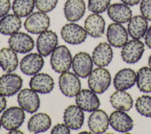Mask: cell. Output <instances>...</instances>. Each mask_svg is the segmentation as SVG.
<instances>
[{
	"mask_svg": "<svg viewBox=\"0 0 151 134\" xmlns=\"http://www.w3.org/2000/svg\"><path fill=\"white\" fill-rule=\"evenodd\" d=\"M72 57L68 48L64 45L57 47L51 53L50 64L58 73L68 71L72 65Z\"/></svg>",
	"mask_w": 151,
	"mask_h": 134,
	"instance_id": "cell-1",
	"label": "cell"
},
{
	"mask_svg": "<svg viewBox=\"0 0 151 134\" xmlns=\"http://www.w3.org/2000/svg\"><path fill=\"white\" fill-rule=\"evenodd\" d=\"M110 72L103 67H99L93 70L88 76V85L90 90L97 94L104 93L110 86Z\"/></svg>",
	"mask_w": 151,
	"mask_h": 134,
	"instance_id": "cell-2",
	"label": "cell"
},
{
	"mask_svg": "<svg viewBox=\"0 0 151 134\" xmlns=\"http://www.w3.org/2000/svg\"><path fill=\"white\" fill-rule=\"evenodd\" d=\"M50 25V17L41 11L31 14L24 22L25 30L33 34H40L47 31Z\"/></svg>",
	"mask_w": 151,
	"mask_h": 134,
	"instance_id": "cell-3",
	"label": "cell"
},
{
	"mask_svg": "<svg viewBox=\"0 0 151 134\" xmlns=\"http://www.w3.org/2000/svg\"><path fill=\"white\" fill-rule=\"evenodd\" d=\"M58 84L63 94L69 97L76 96L81 89V83L78 76L68 71L62 73L60 76Z\"/></svg>",
	"mask_w": 151,
	"mask_h": 134,
	"instance_id": "cell-4",
	"label": "cell"
},
{
	"mask_svg": "<svg viewBox=\"0 0 151 134\" xmlns=\"http://www.w3.org/2000/svg\"><path fill=\"white\" fill-rule=\"evenodd\" d=\"M25 119L24 110L20 107L12 106L6 109L1 116L2 126L8 130L18 129Z\"/></svg>",
	"mask_w": 151,
	"mask_h": 134,
	"instance_id": "cell-5",
	"label": "cell"
},
{
	"mask_svg": "<svg viewBox=\"0 0 151 134\" xmlns=\"http://www.w3.org/2000/svg\"><path fill=\"white\" fill-rule=\"evenodd\" d=\"M87 35L84 28L74 22L64 25L61 30V35L64 41L72 45L83 43L87 38Z\"/></svg>",
	"mask_w": 151,
	"mask_h": 134,
	"instance_id": "cell-6",
	"label": "cell"
},
{
	"mask_svg": "<svg viewBox=\"0 0 151 134\" xmlns=\"http://www.w3.org/2000/svg\"><path fill=\"white\" fill-rule=\"evenodd\" d=\"M144 51V44L139 40L133 39L127 41L122 47L121 57L124 62L134 64L142 58Z\"/></svg>",
	"mask_w": 151,
	"mask_h": 134,
	"instance_id": "cell-7",
	"label": "cell"
},
{
	"mask_svg": "<svg viewBox=\"0 0 151 134\" xmlns=\"http://www.w3.org/2000/svg\"><path fill=\"white\" fill-rule=\"evenodd\" d=\"M21 76L15 73H8L0 77V94L9 97L15 94L22 86Z\"/></svg>",
	"mask_w": 151,
	"mask_h": 134,
	"instance_id": "cell-8",
	"label": "cell"
},
{
	"mask_svg": "<svg viewBox=\"0 0 151 134\" xmlns=\"http://www.w3.org/2000/svg\"><path fill=\"white\" fill-rule=\"evenodd\" d=\"M71 66L74 73L77 76L86 78L92 71L93 61L88 53L79 52L74 56Z\"/></svg>",
	"mask_w": 151,
	"mask_h": 134,
	"instance_id": "cell-9",
	"label": "cell"
},
{
	"mask_svg": "<svg viewBox=\"0 0 151 134\" xmlns=\"http://www.w3.org/2000/svg\"><path fill=\"white\" fill-rule=\"evenodd\" d=\"M17 100L20 107L29 113L36 112L40 106V100L36 91L31 89H24L18 94Z\"/></svg>",
	"mask_w": 151,
	"mask_h": 134,
	"instance_id": "cell-10",
	"label": "cell"
},
{
	"mask_svg": "<svg viewBox=\"0 0 151 134\" xmlns=\"http://www.w3.org/2000/svg\"><path fill=\"white\" fill-rule=\"evenodd\" d=\"M8 44L16 53L25 54L31 51L34 47V41L28 34L17 32L11 35Z\"/></svg>",
	"mask_w": 151,
	"mask_h": 134,
	"instance_id": "cell-11",
	"label": "cell"
},
{
	"mask_svg": "<svg viewBox=\"0 0 151 134\" xmlns=\"http://www.w3.org/2000/svg\"><path fill=\"white\" fill-rule=\"evenodd\" d=\"M58 36L52 30H47L41 34L37 40V49L39 54L43 57H47L57 47Z\"/></svg>",
	"mask_w": 151,
	"mask_h": 134,
	"instance_id": "cell-12",
	"label": "cell"
},
{
	"mask_svg": "<svg viewBox=\"0 0 151 134\" xmlns=\"http://www.w3.org/2000/svg\"><path fill=\"white\" fill-rule=\"evenodd\" d=\"M107 39L109 44L116 48L123 47L128 41V33L121 24H110L107 28Z\"/></svg>",
	"mask_w": 151,
	"mask_h": 134,
	"instance_id": "cell-13",
	"label": "cell"
},
{
	"mask_svg": "<svg viewBox=\"0 0 151 134\" xmlns=\"http://www.w3.org/2000/svg\"><path fill=\"white\" fill-rule=\"evenodd\" d=\"M44 61L39 53H30L24 56L21 60V71L25 75L32 76L38 73L42 68Z\"/></svg>",
	"mask_w": 151,
	"mask_h": 134,
	"instance_id": "cell-14",
	"label": "cell"
},
{
	"mask_svg": "<svg viewBox=\"0 0 151 134\" xmlns=\"http://www.w3.org/2000/svg\"><path fill=\"white\" fill-rule=\"evenodd\" d=\"M76 102L83 111L92 112L100 106V100L96 93L89 89H83L76 95Z\"/></svg>",
	"mask_w": 151,
	"mask_h": 134,
	"instance_id": "cell-15",
	"label": "cell"
},
{
	"mask_svg": "<svg viewBox=\"0 0 151 134\" xmlns=\"http://www.w3.org/2000/svg\"><path fill=\"white\" fill-rule=\"evenodd\" d=\"M109 123L111 128L121 133L131 130L133 127V120L124 111L117 110L113 112L109 117Z\"/></svg>",
	"mask_w": 151,
	"mask_h": 134,
	"instance_id": "cell-16",
	"label": "cell"
},
{
	"mask_svg": "<svg viewBox=\"0 0 151 134\" xmlns=\"http://www.w3.org/2000/svg\"><path fill=\"white\" fill-rule=\"evenodd\" d=\"M63 119L65 123L70 129L78 130L84 123L83 110L77 105H70L65 109Z\"/></svg>",
	"mask_w": 151,
	"mask_h": 134,
	"instance_id": "cell-17",
	"label": "cell"
},
{
	"mask_svg": "<svg viewBox=\"0 0 151 134\" xmlns=\"http://www.w3.org/2000/svg\"><path fill=\"white\" fill-rule=\"evenodd\" d=\"M109 125V119L107 113L101 109H96L92 112L88 119V126L94 133L105 132Z\"/></svg>",
	"mask_w": 151,
	"mask_h": 134,
	"instance_id": "cell-18",
	"label": "cell"
},
{
	"mask_svg": "<svg viewBox=\"0 0 151 134\" xmlns=\"http://www.w3.org/2000/svg\"><path fill=\"white\" fill-rule=\"evenodd\" d=\"M105 21L99 14H90L84 21V29L87 33L93 38L103 36L105 30Z\"/></svg>",
	"mask_w": 151,
	"mask_h": 134,
	"instance_id": "cell-19",
	"label": "cell"
},
{
	"mask_svg": "<svg viewBox=\"0 0 151 134\" xmlns=\"http://www.w3.org/2000/svg\"><path fill=\"white\" fill-rule=\"evenodd\" d=\"M31 89L41 94L50 93L54 86L53 79L47 73H37L31 77L29 81Z\"/></svg>",
	"mask_w": 151,
	"mask_h": 134,
	"instance_id": "cell-20",
	"label": "cell"
},
{
	"mask_svg": "<svg viewBox=\"0 0 151 134\" xmlns=\"http://www.w3.org/2000/svg\"><path fill=\"white\" fill-rule=\"evenodd\" d=\"M136 81V74L129 68L119 70L113 79V85L116 90H126L133 87Z\"/></svg>",
	"mask_w": 151,
	"mask_h": 134,
	"instance_id": "cell-21",
	"label": "cell"
},
{
	"mask_svg": "<svg viewBox=\"0 0 151 134\" xmlns=\"http://www.w3.org/2000/svg\"><path fill=\"white\" fill-rule=\"evenodd\" d=\"M107 10L109 18L114 22L119 24L129 22L132 16V10L124 3L111 4Z\"/></svg>",
	"mask_w": 151,
	"mask_h": 134,
	"instance_id": "cell-22",
	"label": "cell"
},
{
	"mask_svg": "<svg viewBox=\"0 0 151 134\" xmlns=\"http://www.w3.org/2000/svg\"><path fill=\"white\" fill-rule=\"evenodd\" d=\"M113 53L110 44L106 42L100 43L94 48L92 59L95 65L103 67L110 64L113 58Z\"/></svg>",
	"mask_w": 151,
	"mask_h": 134,
	"instance_id": "cell-23",
	"label": "cell"
},
{
	"mask_svg": "<svg viewBox=\"0 0 151 134\" xmlns=\"http://www.w3.org/2000/svg\"><path fill=\"white\" fill-rule=\"evenodd\" d=\"M86 11V4L83 0H67L64 6L66 19L70 22L80 19Z\"/></svg>",
	"mask_w": 151,
	"mask_h": 134,
	"instance_id": "cell-24",
	"label": "cell"
},
{
	"mask_svg": "<svg viewBox=\"0 0 151 134\" xmlns=\"http://www.w3.org/2000/svg\"><path fill=\"white\" fill-rule=\"evenodd\" d=\"M148 29L147 19L142 15H137L131 18L127 25V31L133 39L140 40L143 38Z\"/></svg>",
	"mask_w": 151,
	"mask_h": 134,
	"instance_id": "cell-25",
	"label": "cell"
},
{
	"mask_svg": "<svg viewBox=\"0 0 151 134\" xmlns=\"http://www.w3.org/2000/svg\"><path fill=\"white\" fill-rule=\"evenodd\" d=\"M51 125L50 116L44 113H38L28 120V129L31 133H38L46 132Z\"/></svg>",
	"mask_w": 151,
	"mask_h": 134,
	"instance_id": "cell-26",
	"label": "cell"
},
{
	"mask_svg": "<svg viewBox=\"0 0 151 134\" xmlns=\"http://www.w3.org/2000/svg\"><path fill=\"white\" fill-rule=\"evenodd\" d=\"M18 65L17 54L12 48L5 47L0 50V66L4 71L11 73Z\"/></svg>",
	"mask_w": 151,
	"mask_h": 134,
	"instance_id": "cell-27",
	"label": "cell"
},
{
	"mask_svg": "<svg viewBox=\"0 0 151 134\" xmlns=\"http://www.w3.org/2000/svg\"><path fill=\"white\" fill-rule=\"evenodd\" d=\"M20 17L15 14H7L0 19V33L5 35H11L18 32L21 27Z\"/></svg>",
	"mask_w": 151,
	"mask_h": 134,
	"instance_id": "cell-28",
	"label": "cell"
},
{
	"mask_svg": "<svg viewBox=\"0 0 151 134\" xmlns=\"http://www.w3.org/2000/svg\"><path fill=\"white\" fill-rule=\"evenodd\" d=\"M112 106L117 110L129 111L133 106V100L129 93L125 90H117L110 97Z\"/></svg>",
	"mask_w": 151,
	"mask_h": 134,
	"instance_id": "cell-29",
	"label": "cell"
},
{
	"mask_svg": "<svg viewBox=\"0 0 151 134\" xmlns=\"http://www.w3.org/2000/svg\"><path fill=\"white\" fill-rule=\"evenodd\" d=\"M137 86L140 91L151 92V68L143 67L138 70L136 74Z\"/></svg>",
	"mask_w": 151,
	"mask_h": 134,
	"instance_id": "cell-30",
	"label": "cell"
},
{
	"mask_svg": "<svg viewBox=\"0 0 151 134\" xmlns=\"http://www.w3.org/2000/svg\"><path fill=\"white\" fill-rule=\"evenodd\" d=\"M35 5V0H14L12 9L14 14L19 17L29 15Z\"/></svg>",
	"mask_w": 151,
	"mask_h": 134,
	"instance_id": "cell-31",
	"label": "cell"
},
{
	"mask_svg": "<svg viewBox=\"0 0 151 134\" xmlns=\"http://www.w3.org/2000/svg\"><path fill=\"white\" fill-rule=\"evenodd\" d=\"M135 107L141 115L151 117V96L142 95L139 97L136 101Z\"/></svg>",
	"mask_w": 151,
	"mask_h": 134,
	"instance_id": "cell-32",
	"label": "cell"
},
{
	"mask_svg": "<svg viewBox=\"0 0 151 134\" xmlns=\"http://www.w3.org/2000/svg\"><path fill=\"white\" fill-rule=\"evenodd\" d=\"M111 0H88V9L90 11L100 14L107 9Z\"/></svg>",
	"mask_w": 151,
	"mask_h": 134,
	"instance_id": "cell-33",
	"label": "cell"
},
{
	"mask_svg": "<svg viewBox=\"0 0 151 134\" xmlns=\"http://www.w3.org/2000/svg\"><path fill=\"white\" fill-rule=\"evenodd\" d=\"M58 2V0H35V6L41 12L47 13L53 10Z\"/></svg>",
	"mask_w": 151,
	"mask_h": 134,
	"instance_id": "cell-34",
	"label": "cell"
},
{
	"mask_svg": "<svg viewBox=\"0 0 151 134\" xmlns=\"http://www.w3.org/2000/svg\"><path fill=\"white\" fill-rule=\"evenodd\" d=\"M140 11L142 16L147 20L151 21V0H142Z\"/></svg>",
	"mask_w": 151,
	"mask_h": 134,
	"instance_id": "cell-35",
	"label": "cell"
},
{
	"mask_svg": "<svg viewBox=\"0 0 151 134\" xmlns=\"http://www.w3.org/2000/svg\"><path fill=\"white\" fill-rule=\"evenodd\" d=\"M70 133V129L65 123H58L55 125L51 131L52 134H68Z\"/></svg>",
	"mask_w": 151,
	"mask_h": 134,
	"instance_id": "cell-36",
	"label": "cell"
},
{
	"mask_svg": "<svg viewBox=\"0 0 151 134\" xmlns=\"http://www.w3.org/2000/svg\"><path fill=\"white\" fill-rule=\"evenodd\" d=\"M11 8L10 0H0V18L6 15Z\"/></svg>",
	"mask_w": 151,
	"mask_h": 134,
	"instance_id": "cell-37",
	"label": "cell"
},
{
	"mask_svg": "<svg viewBox=\"0 0 151 134\" xmlns=\"http://www.w3.org/2000/svg\"><path fill=\"white\" fill-rule=\"evenodd\" d=\"M145 41L147 47L151 49V25L147 29L145 35Z\"/></svg>",
	"mask_w": 151,
	"mask_h": 134,
	"instance_id": "cell-38",
	"label": "cell"
},
{
	"mask_svg": "<svg viewBox=\"0 0 151 134\" xmlns=\"http://www.w3.org/2000/svg\"><path fill=\"white\" fill-rule=\"evenodd\" d=\"M6 106V100L5 96L0 94V113L5 110Z\"/></svg>",
	"mask_w": 151,
	"mask_h": 134,
	"instance_id": "cell-39",
	"label": "cell"
},
{
	"mask_svg": "<svg viewBox=\"0 0 151 134\" xmlns=\"http://www.w3.org/2000/svg\"><path fill=\"white\" fill-rule=\"evenodd\" d=\"M121 1L128 6H134L138 4L140 0H121Z\"/></svg>",
	"mask_w": 151,
	"mask_h": 134,
	"instance_id": "cell-40",
	"label": "cell"
},
{
	"mask_svg": "<svg viewBox=\"0 0 151 134\" xmlns=\"http://www.w3.org/2000/svg\"><path fill=\"white\" fill-rule=\"evenodd\" d=\"M8 133H14V134H16V133H23V132L19 130H18L17 129H14V130H9V132H8Z\"/></svg>",
	"mask_w": 151,
	"mask_h": 134,
	"instance_id": "cell-41",
	"label": "cell"
},
{
	"mask_svg": "<svg viewBox=\"0 0 151 134\" xmlns=\"http://www.w3.org/2000/svg\"><path fill=\"white\" fill-rule=\"evenodd\" d=\"M148 65H149V67L151 68V54L150 55L148 59Z\"/></svg>",
	"mask_w": 151,
	"mask_h": 134,
	"instance_id": "cell-42",
	"label": "cell"
},
{
	"mask_svg": "<svg viewBox=\"0 0 151 134\" xmlns=\"http://www.w3.org/2000/svg\"><path fill=\"white\" fill-rule=\"evenodd\" d=\"M1 125H2V123H1V120L0 119V129H1Z\"/></svg>",
	"mask_w": 151,
	"mask_h": 134,
	"instance_id": "cell-43",
	"label": "cell"
}]
</instances>
